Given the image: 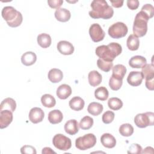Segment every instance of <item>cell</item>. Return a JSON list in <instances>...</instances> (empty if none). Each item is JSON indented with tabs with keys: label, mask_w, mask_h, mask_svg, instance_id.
<instances>
[{
	"label": "cell",
	"mask_w": 154,
	"mask_h": 154,
	"mask_svg": "<svg viewBox=\"0 0 154 154\" xmlns=\"http://www.w3.org/2000/svg\"><path fill=\"white\" fill-rule=\"evenodd\" d=\"M20 152L22 154H25V153L36 154L37 153L35 149L33 146H29V145H25L22 146L20 148Z\"/></svg>",
	"instance_id": "40"
},
{
	"label": "cell",
	"mask_w": 154,
	"mask_h": 154,
	"mask_svg": "<svg viewBox=\"0 0 154 154\" xmlns=\"http://www.w3.org/2000/svg\"><path fill=\"white\" fill-rule=\"evenodd\" d=\"M140 11L150 19L154 15V7L152 4H147L142 7Z\"/></svg>",
	"instance_id": "37"
},
{
	"label": "cell",
	"mask_w": 154,
	"mask_h": 154,
	"mask_svg": "<svg viewBox=\"0 0 154 154\" xmlns=\"http://www.w3.org/2000/svg\"><path fill=\"white\" fill-rule=\"evenodd\" d=\"M153 149L152 147H147L146 148L144 149V150L143 151H141V153H153Z\"/></svg>",
	"instance_id": "46"
},
{
	"label": "cell",
	"mask_w": 154,
	"mask_h": 154,
	"mask_svg": "<svg viewBox=\"0 0 154 154\" xmlns=\"http://www.w3.org/2000/svg\"><path fill=\"white\" fill-rule=\"evenodd\" d=\"M112 76L119 79H123L126 73V68L123 64H116L114 67H112Z\"/></svg>",
	"instance_id": "27"
},
{
	"label": "cell",
	"mask_w": 154,
	"mask_h": 154,
	"mask_svg": "<svg viewBox=\"0 0 154 154\" xmlns=\"http://www.w3.org/2000/svg\"><path fill=\"white\" fill-rule=\"evenodd\" d=\"M141 72L143 78L146 80H151L154 79V66L153 64H146L141 68Z\"/></svg>",
	"instance_id": "26"
},
{
	"label": "cell",
	"mask_w": 154,
	"mask_h": 154,
	"mask_svg": "<svg viewBox=\"0 0 154 154\" xmlns=\"http://www.w3.org/2000/svg\"><path fill=\"white\" fill-rule=\"evenodd\" d=\"M143 149L140 145L138 144H132L130 147L128 151V153H133V154H139L141 153Z\"/></svg>",
	"instance_id": "39"
},
{
	"label": "cell",
	"mask_w": 154,
	"mask_h": 154,
	"mask_svg": "<svg viewBox=\"0 0 154 154\" xmlns=\"http://www.w3.org/2000/svg\"><path fill=\"white\" fill-rule=\"evenodd\" d=\"M89 34L94 42H99L103 40L105 33L100 25L98 23H93L90 26Z\"/></svg>",
	"instance_id": "9"
},
{
	"label": "cell",
	"mask_w": 154,
	"mask_h": 154,
	"mask_svg": "<svg viewBox=\"0 0 154 154\" xmlns=\"http://www.w3.org/2000/svg\"><path fill=\"white\" fill-rule=\"evenodd\" d=\"M149 20L141 11L136 14L133 25V33L134 35L137 37H141L146 35L147 31Z\"/></svg>",
	"instance_id": "4"
},
{
	"label": "cell",
	"mask_w": 154,
	"mask_h": 154,
	"mask_svg": "<svg viewBox=\"0 0 154 154\" xmlns=\"http://www.w3.org/2000/svg\"><path fill=\"white\" fill-rule=\"evenodd\" d=\"M63 3L62 0H48V4L49 6L52 8L58 9Z\"/></svg>",
	"instance_id": "41"
},
{
	"label": "cell",
	"mask_w": 154,
	"mask_h": 154,
	"mask_svg": "<svg viewBox=\"0 0 154 154\" xmlns=\"http://www.w3.org/2000/svg\"><path fill=\"white\" fill-rule=\"evenodd\" d=\"M45 116L43 111L38 107L32 108L29 112V119L31 122L34 124H37L43 121Z\"/></svg>",
	"instance_id": "11"
},
{
	"label": "cell",
	"mask_w": 154,
	"mask_h": 154,
	"mask_svg": "<svg viewBox=\"0 0 154 154\" xmlns=\"http://www.w3.org/2000/svg\"><path fill=\"white\" fill-rule=\"evenodd\" d=\"M64 131L65 132L70 135H73L77 134L79 131V125L77 120L75 119L69 120L64 125Z\"/></svg>",
	"instance_id": "15"
},
{
	"label": "cell",
	"mask_w": 154,
	"mask_h": 154,
	"mask_svg": "<svg viewBox=\"0 0 154 154\" xmlns=\"http://www.w3.org/2000/svg\"><path fill=\"white\" fill-rule=\"evenodd\" d=\"M134 123L140 128L153 126L154 124V113L152 112H146L138 114L134 117Z\"/></svg>",
	"instance_id": "6"
},
{
	"label": "cell",
	"mask_w": 154,
	"mask_h": 154,
	"mask_svg": "<svg viewBox=\"0 0 154 154\" xmlns=\"http://www.w3.org/2000/svg\"><path fill=\"white\" fill-rule=\"evenodd\" d=\"M48 77L51 82L58 83L63 79V73L61 70L53 68L49 71Z\"/></svg>",
	"instance_id": "19"
},
{
	"label": "cell",
	"mask_w": 154,
	"mask_h": 154,
	"mask_svg": "<svg viewBox=\"0 0 154 154\" xmlns=\"http://www.w3.org/2000/svg\"><path fill=\"white\" fill-rule=\"evenodd\" d=\"M16 108V101L11 98L7 97L4 99L0 105V110L8 109L12 112H14Z\"/></svg>",
	"instance_id": "24"
},
{
	"label": "cell",
	"mask_w": 154,
	"mask_h": 154,
	"mask_svg": "<svg viewBox=\"0 0 154 154\" xmlns=\"http://www.w3.org/2000/svg\"><path fill=\"white\" fill-rule=\"evenodd\" d=\"M54 14L57 20L61 22H67L69 20L71 17L70 11L64 8H60L57 9Z\"/></svg>",
	"instance_id": "18"
},
{
	"label": "cell",
	"mask_w": 154,
	"mask_h": 154,
	"mask_svg": "<svg viewBox=\"0 0 154 154\" xmlns=\"http://www.w3.org/2000/svg\"><path fill=\"white\" fill-rule=\"evenodd\" d=\"M48 119L51 124H58L63 120V115L59 109H54L49 112Z\"/></svg>",
	"instance_id": "22"
},
{
	"label": "cell",
	"mask_w": 154,
	"mask_h": 154,
	"mask_svg": "<svg viewBox=\"0 0 154 154\" xmlns=\"http://www.w3.org/2000/svg\"><path fill=\"white\" fill-rule=\"evenodd\" d=\"M126 46L131 51H137L140 46V40L134 34L130 35L126 41Z\"/></svg>",
	"instance_id": "29"
},
{
	"label": "cell",
	"mask_w": 154,
	"mask_h": 154,
	"mask_svg": "<svg viewBox=\"0 0 154 154\" xmlns=\"http://www.w3.org/2000/svg\"><path fill=\"white\" fill-rule=\"evenodd\" d=\"M128 31L126 24L123 22H117L111 25L108 30L109 35L112 38H120L125 37Z\"/></svg>",
	"instance_id": "7"
},
{
	"label": "cell",
	"mask_w": 154,
	"mask_h": 154,
	"mask_svg": "<svg viewBox=\"0 0 154 154\" xmlns=\"http://www.w3.org/2000/svg\"><path fill=\"white\" fill-rule=\"evenodd\" d=\"M103 109V105L98 102H93L90 103L87 108L88 112L94 116H99L101 114Z\"/></svg>",
	"instance_id": "28"
},
{
	"label": "cell",
	"mask_w": 154,
	"mask_h": 154,
	"mask_svg": "<svg viewBox=\"0 0 154 154\" xmlns=\"http://www.w3.org/2000/svg\"><path fill=\"white\" fill-rule=\"evenodd\" d=\"M93 119L90 116H86L84 117L80 121L79 126L82 130H88L93 125Z\"/></svg>",
	"instance_id": "34"
},
{
	"label": "cell",
	"mask_w": 154,
	"mask_h": 154,
	"mask_svg": "<svg viewBox=\"0 0 154 154\" xmlns=\"http://www.w3.org/2000/svg\"><path fill=\"white\" fill-rule=\"evenodd\" d=\"M134 128L129 123L122 124L119 127V133L123 137H130L134 133Z\"/></svg>",
	"instance_id": "32"
},
{
	"label": "cell",
	"mask_w": 154,
	"mask_h": 154,
	"mask_svg": "<svg viewBox=\"0 0 154 154\" xmlns=\"http://www.w3.org/2000/svg\"><path fill=\"white\" fill-rule=\"evenodd\" d=\"M42 105L46 108L54 107L56 104V100L54 96L49 94H45L41 97Z\"/></svg>",
	"instance_id": "30"
},
{
	"label": "cell",
	"mask_w": 154,
	"mask_h": 154,
	"mask_svg": "<svg viewBox=\"0 0 154 154\" xmlns=\"http://www.w3.org/2000/svg\"><path fill=\"white\" fill-rule=\"evenodd\" d=\"M109 96V92L107 88L105 87H100L96 88L94 91L95 97L102 101L106 100Z\"/></svg>",
	"instance_id": "31"
},
{
	"label": "cell",
	"mask_w": 154,
	"mask_h": 154,
	"mask_svg": "<svg viewBox=\"0 0 154 154\" xmlns=\"http://www.w3.org/2000/svg\"><path fill=\"white\" fill-rule=\"evenodd\" d=\"M37 43L42 48H47L51 45L52 40L51 36L46 33L40 34L37 36Z\"/></svg>",
	"instance_id": "25"
},
{
	"label": "cell",
	"mask_w": 154,
	"mask_h": 154,
	"mask_svg": "<svg viewBox=\"0 0 154 154\" xmlns=\"http://www.w3.org/2000/svg\"><path fill=\"white\" fill-rule=\"evenodd\" d=\"M122 52V46L115 42L109 43L108 45L99 46L96 48L95 52L100 59L109 62H112L116 57Z\"/></svg>",
	"instance_id": "2"
},
{
	"label": "cell",
	"mask_w": 154,
	"mask_h": 154,
	"mask_svg": "<svg viewBox=\"0 0 154 154\" xmlns=\"http://www.w3.org/2000/svg\"><path fill=\"white\" fill-rule=\"evenodd\" d=\"M91 10L89 16L93 19H109L114 14L112 8L105 0H94L91 3Z\"/></svg>",
	"instance_id": "1"
},
{
	"label": "cell",
	"mask_w": 154,
	"mask_h": 154,
	"mask_svg": "<svg viewBox=\"0 0 154 154\" xmlns=\"http://www.w3.org/2000/svg\"><path fill=\"white\" fill-rule=\"evenodd\" d=\"M115 114L111 111H106L102 115V120L105 124L111 123L114 119Z\"/></svg>",
	"instance_id": "38"
},
{
	"label": "cell",
	"mask_w": 154,
	"mask_h": 154,
	"mask_svg": "<svg viewBox=\"0 0 154 154\" xmlns=\"http://www.w3.org/2000/svg\"><path fill=\"white\" fill-rule=\"evenodd\" d=\"M97 66L98 68L99 69H100L101 70H102L105 72H108L112 68L113 63L109 62V61H105L99 58L97 61Z\"/></svg>",
	"instance_id": "35"
},
{
	"label": "cell",
	"mask_w": 154,
	"mask_h": 154,
	"mask_svg": "<svg viewBox=\"0 0 154 154\" xmlns=\"http://www.w3.org/2000/svg\"><path fill=\"white\" fill-rule=\"evenodd\" d=\"M126 3L128 7L132 10L137 9L139 6V1L138 0H128Z\"/></svg>",
	"instance_id": "42"
},
{
	"label": "cell",
	"mask_w": 154,
	"mask_h": 154,
	"mask_svg": "<svg viewBox=\"0 0 154 154\" xmlns=\"http://www.w3.org/2000/svg\"><path fill=\"white\" fill-rule=\"evenodd\" d=\"M108 105L111 109L117 111L123 106V102L122 100L118 97H111L108 99Z\"/></svg>",
	"instance_id": "33"
},
{
	"label": "cell",
	"mask_w": 154,
	"mask_h": 154,
	"mask_svg": "<svg viewBox=\"0 0 154 154\" xmlns=\"http://www.w3.org/2000/svg\"><path fill=\"white\" fill-rule=\"evenodd\" d=\"M88 80L90 85L92 87L99 85L102 80L101 74L96 70H92L89 72L88 75Z\"/></svg>",
	"instance_id": "21"
},
{
	"label": "cell",
	"mask_w": 154,
	"mask_h": 154,
	"mask_svg": "<svg viewBox=\"0 0 154 154\" xmlns=\"http://www.w3.org/2000/svg\"><path fill=\"white\" fill-rule=\"evenodd\" d=\"M146 87L149 90H154V79L151 80H146Z\"/></svg>",
	"instance_id": "44"
},
{
	"label": "cell",
	"mask_w": 154,
	"mask_h": 154,
	"mask_svg": "<svg viewBox=\"0 0 154 154\" xmlns=\"http://www.w3.org/2000/svg\"><path fill=\"white\" fill-rule=\"evenodd\" d=\"M102 144L106 148L111 149L116 146V140L114 137L109 133L103 134L100 137Z\"/></svg>",
	"instance_id": "14"
},
{
	"label": "cell",
	"mask_w": 154,
	"mask_h": 154,
	"mask_svg": "<svg viewBox=\"0 0 154 154\" xmlns=\"http://www.w3.org/2000/svg\"><path fill=\"white\" fill-rule=\"evenodd\" d=\"M146 64H147L146 59L140 55L133 56L129 61V65L132 68H142Z\"/></svg>",
	"instance_id": "17"
},
{
	"label": "cell",
	"mask_w": 154,
	"mask_h": 154,
	"mask_svg": "<svg viewBox=\"0 0 154 154\" xmlns=\"http://www.w3.org/2000/svg\"><path fill=\"white\" fill-rule=\"evenodd\" d=\"M110 2L112 4V6L113 7H115V8H120L121 7L123 6V2L124 1H120V0H115V1H112V0H110Z\"/></svg>",
	"instance_id": "43"
},
{
	"label": "cell",
	"mask_w": 154,
	"mask_h": 154,
	"mask_svg": "<svg viewBox=\"0 0 154 154\" xmlns=\"http://www.w3.org/2000/svg\"><path fill=\"white\" fill-rule=\"evenodd\" d=\"M37 60L36 54L31 51H28L24 53L21 57L22 63L26 66H29L34 64Z\"/></svg>",
	"instance_id": "20"
},
{
	"label": "cell",
	"mask_w": 154,
	"mask_h": 154,
	"mask_svg": "<svg viewBox=\"0 0 154 154\" xmlns=\"http://www.w3.org/2000/svg\"><path fill=\"white\" fill-rule=\"evenodd\" d=\"M96 137L93 134H87L77 138L75 140L76 147L81 150H88L95 146Z\"/></svg>",
	"instance_id": "5"
},
{
	"label": "cell",
	"mask_w": 154,
	"mask_h": 154,
	"mask_svg": "<svg viewBox=\"0 0 154 154\" xmlns=\"http://www.w3.org/2000/svg\"><path fill=\"white\" fill-rule=\"evenodd\" d=\"M2 17L7 25L12 28L20 26L23 20L22 14L11 6L4 7L1 11Z\"/></svg>",
	"instance_id": "3"
},
{
	"label": "cell",
	"mask_w": 154,
	"mask_h": 154,
	"mask_svg": "<svg viewBox=\"0 0 154 154\" xmlns=\"http://www.w3.org/2000/svg\"><path fill=\"white\" fill-rule=\"evenodd\" d=\"M123 84V80L117 79L111 75L109 80V86L114 91L119 90Z\"/></svg>",
	"instance_id": "36"
},
{
	"label": "cell",
	"mask_w": 154,
	"mask_h": 154,
	"mask_svg": "<svg viewBox=\"0 0 154 154\" xmlns=\"http://www.w3.org/2000/svg\"><path fill=\"white\" fill-rule=\"evenodd\" d=\"M143 79V75L141 72L132 71L127 77V82L133 87H137L142 83Z\"/></svg>",
	"instance_id": "10"
},
{
	"label": "cell",
	"mask_w": 154,
	"mask_h": 154,
	"mask_svg": "<svg viewBox=\"0 0 154 154\" xmlns=\"http://www.w3.org/2000/svg\"><path fill=\"white\" fill-rule=\"evenodd\" d=\"M13 112L4 109L0 110V128L4 129L8 126L13 121Z\"/></svg>",
	"instance_id": "12"
},
{
	"label": "cell",
	"mask_w": 154,
	"mask_h": 154,
	"mask_svg": "<svg viewBox=\"0 0 154 154\" xmlns=\"http://www.w3.org/2000/svg\"><path fill=\"white\" fill-rule=\"evenodd\" d=\"M57 49L59 52L63 55H72L74 52V46L69 42L66 40L60 41L57 43Z\"/></svg>",
	"instance_id": "13"
},
{
	"label": "cell",
	"mask_w": 154,
	"mask_h": 154,
	"mask_svg": "<svg viewBox=\"0 0 154 154\" xmlns=\"http://www.w3.org/2000/svg\"><path fill=\"white\" fill-rule=\"evenodd\" d=\"M54 146L60 150H68L72 147L71 140L61 134L55 135L52 139Z\"/></svg>",
	"instance_id": "8"
},
{
	"label": "cell",
	"mask_w": 154,
	"mask_h": 154,
	"mask_svg": "<svg viewBox=\"0 0 154 154\" xmlns=\"http://www.w3.org/2000/svg\"><path fill=\"white\" fill-rule=\"evenodd\" d=\"M56 94L59 99H66L72 94V88L67 84H61L57 88Z\"/></svg>",
	"instance_id": "16"
},
{
	"label": "cell",
	"mask_w": 154,
	"mask_h": 154,
	"mask_svg": "<svg viewBox=\"0 0 154 154\" xmlns=\"http://www.w3.org/2000/svg\"><path fill=\"white\" fill-rule=\"evenodd\" d=\"M69 105L72 110L78 111L83 109L85 105V102L81 97L75 96L70 100Z\"/></svg>",
	"instance_id": "23"
},
{
	"label": "cell",
	"mask_w": 154,
	"mask_h": 154,
	"mask_svg": "<svg viewBox=\"0 0 154 154\" xmlns=\"http://www.w3.org/2000/svg\"><path fill=\"white\" fill-rule=\"evenodd\" d=\"M42 154H43V153H56V152H54V150H52L51 148L48 147H44L42 150Z\"/></svg>",
	"instance_id": "45"
}]
</instances>
